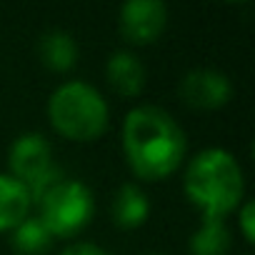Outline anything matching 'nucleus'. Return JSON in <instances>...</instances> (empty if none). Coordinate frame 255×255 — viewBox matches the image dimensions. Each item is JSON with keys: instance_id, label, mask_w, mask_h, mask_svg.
I'll return each mask as SVG.
<instances>
[{"instance_id": "9b49d317", "label": "nucleus", "mask_w": 255, "mask_h": 255, "mask_svg": "<svg viewBox=\"0 0 255 255\" xmlns=\"http://www.w3.org/2000/svg\"><path fill=\"white\" fill-rule=\"evenodd\" d=\"M38 55L48 70L65 73L78 63V43L73 40V35H68L63 30H50L40 38Z\"/></svg>"}, {"instance_id": "f8f14e48", "label": "nucleus", "mask_w": 255, "mask_h": 255, "mask_svg": "<svg viewBox=\"0 0 255 255\" xmlns=\"http://www.w3.org/2000/svg\"><path fill=\"white\" fill-rule=\"evenodd\" d=\"M190 255H228L230 253V230L223 218H203L200 228L190 235Z\"/></svg>"}, {"instance_id": "39448f33", "label": "nucleus", "mask_w": 255, "mask_h": 255, "mask_svg": "<svg viewBox=\"0 0 255 255\" xmlns=\"http://www.w3.org/2000/svg\"><path fill=\"white\" fill-rule=\"evenodd\" d=\"M8 168H10L8 175H13L28 188L30 200L35 205L58 180H63V170L53 165L50 143L40 133H25L10 145Z\"/></svg>"}, {"instance_id": "4468645a", "label": "nucleus", "mask_w": 255, "mask_h": 255, "mask_svg": "<svg viewBox=\"0 0 255 255\" xmlns=\"http://www.w3.org/2000/svg\"><path fill=\"white\" fill-rule=\"evenodd\" d=\"M238 223H240L245 243H255V205H253V200H243L240 203Z\"/></svg>"}, {"instance_id": "1a4fd4ad", "label": "nucleus", "mask_w": 255, "mask_h": 255, "mask_svg": "<svg viewBox=\"0 0 255 255\" xmlns=\"http://www.w3.org/2000/svg\"><path fill=\"white\" fill-rule=\"evenodd\" d=\"M105 78H108V85L123 98H135L145 88V68H143V63L133 53H125V50L113 53L108 58Z\"/></svg>"}, {"instance_id": "ddd939ff", "label": "nucleus", "mask_w": 255, "mask_h": 255, "mask_svg": "<svg viewBox=\"0 0 255 255\" xmlns=\"http://www.w3.org/2000/svg\"><path fill=\"white\" fill-rule=\"evenodd\" d=\"M13 233V238H10V243H13V248L20 253V255H43L48 248H50V243H53V235H50V230L43 225V220L38 218V215H28L15 230H10Z\"/></svg>"}, {"instance_id": "2eb2a0df", "label": "nucleus", "mask_w": 255, "mask_h": 255, "mask_svg": "<svg viewBox=\"0 0 255 255\" xmlns=\"http://www.w3.org/2000/svg\"><path fill=\"white\" fill-rule=\"evenodd\" d=\"M60 255H110V253L93 243H70L60 250Z\"/></svg>"}, {"instance_id": "7ed1b4c3", "label": "nucleus", "mask_w": 255, "mask_h": 255, "mask_svg": "<svg viewBox=\"0 0 255 255\" xmlns=\"http://www.w3.org/2000/svg\"><path fill=\"white\" fill-rule=\"evenodd\" d=\"M108 118L105 98L83 80L63 83L48 100V120L53 130L75 143L100 138L108 128Z\"/></svg>"}, {"instance_id": "9d476101", "label": "nucleus", "mask_w": 255, "mask_h": 255, "mask_svg": "<svg viewBox=\"0 0 255 255\" xmlns=\"http://www.w3.org/2000/svg\"><path fill=\"white\" fill-rule=\"evenodd\" d=\"M33 200L28 188L8 173H0V233L15 230L30 215Z\"/></svg>"}, {"instance_id": "f03ea898", "label": "nucleus", "mask_w": 255, "mask_h": 255, "mask_svg": "<svg viewBox=\"0 0 255 255\" xmlns=\"http://www.w3.org/2000/svg\"><path fill=\"white\" fill-rule=\"evenodd\" d=\"M188 200L203 213V218H223L243 203L245 180L235 158L223 148H208L198 153L183 180Z\"/></svg>"}, {"instance_id": "f257e3e1", "label": "nucleus", "mask_w": 255, "mask_h": 255, "mask_svg": "<svg viewBox=\"0 0 255 255\" xmlns=\"http://www.w3.org/2000/svg\"><path fill=\"white\" fill-rule=\"evenodd\" d=\"M188 140L175 118L155 105H138L123 120V153L140 180H163L185 160Z\"/></svg>"}, {"instance_id": "0eeeda50", "label": "nucleus", "mask_w": 255, "mask_h": 255, "mask_svg": "<svg viewBox=\"0 0 255 255\" xmlns=\"http://www.w3.org/2000/svg\"><path fill=\"white\" fill-rule=\"evenodd\" d=\"M178 90H180L183 103L198 110H218L233 95V85L228 75L210 68H198V70L185 73Z\"/></svg>"}, {"instance_id": "423d86ee", "label": "nucleus", "mask_w": 255, "mask_h": 255, "mask_svg": "<svg viewBox=\"0 0 255 255\" xmlns=\"http://www.w3.org/2000/svg\"><path fill=\"white\" fill-rule=\"evenodd\" d=\"M168 25V5L163 0H128L120 8L118 28L125 43L150 45L155 43Z\"/></svg>"}, {"instance_id": "20e7f679", "label": "nucleus", "mask_w": 255, "mask_h": 255, "mask_svg": "<svg viewBox=\"0 0 255 255\" xmlns=\"http://www.w3.org/2000/svg\"><path fill=\"white\" fill-rule=\"evenodd\" d=\"M38 208V218L53 238H75L80 230L88 228L95 213V200L85 183L75 178H63L40 198Z\"/></svg>"}, {"instance_id": "6e6552de", "label": "nucleus", "mask_w": 255, "mask_h": 255, "mask_svg": "<svg viewBox=\"0 0 255 255\" xmlns=\"http://www.w3.org/2000/svg\"><path fill=\"white\" fill-rule=\"evenodd\" d=\"M150 215V200L135 183H123L110 203V218L123 230L140 228Z\"/></svg>"}]
</instances>
